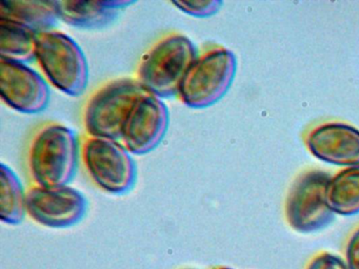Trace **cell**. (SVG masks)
<instances>
[{
  "instance_id": "3",
  "label": "cell",
  "mask_w": 359,
  "mask_h": 269,
  "mask_svg": "<svg viewBox=\"0 0 359 269\" xmlns=\"http://www.w3.org/2000/svg\"><path fill=\"white\" fill-rule=\"evenodd\" d=\"M148 90L135 78L110 80L91 92L81 119L86 134L121 141L123 126L134 103Z\"/></svg>"
},
{
  "instance_id": "2",
  "label": "cell",
  "mask_w": 359,
  "mask_h": 269,
  "mask_svg": "<svg viewBox=\"0 0 359 269\" xmlns=\"http://www.w3.org/2000/svg\"><path fill=\"white\" fill-rule=\"evenodd\" d=\"M198 54L192 40L184 34H165L140 57L134 78L158 98L178 96L182 81Z\"/></svg>"
},
{
  "instance_id": "4",
  "label": "cell",
  "mask_w": 359,
  "mask_h": 269,
  "mask_svg": "<svg viewBox=\"0 0 359 269\" xmlns=\"http://www.w3.org/2000/svg\"><path fill=\"white\" fill-rule=\"evenodd\" d=\"M35 61L46 80L71 97L83 94L89 82V67L81 46L58 29L36 35Z\"/></svg>"
},
{
  "instance_id": "11",
  "label": "cell",
  "mask_w": 359,
  "mask_h": 269,
  "mask_svg": "<svg viewBox=\"0 0 359 269\" xmlns=\"http://www.w3.org/2000/svg\"><path fill=\"white\" fill-rule=\"evenodd\" d=\"M306 149L316 159L333 165L359 164V130L344 122H325L309 130Z\"/></svg>"
},
{
  "instance_id": "10",
  "label": "cell",
  "mask_w": 359,
  "mask_h": 269,
  "mask_svg": "<svg viewBox=\"0 0 359 269\" xmlns=\"http://www.w3.org/2000/svg\"><path fill=\"white\" fill-rule=\"evenodd\" d=\"M0 96L14 111L32 115L47 109L50 90L47 81L27 63L0 58Z\"/></svg>"
},
{
  "instance_id": "18",
  "label": "cell",
  "mask_w": 359,
  "mask_h": 269,
  "mask_svg": "<svg viewBox=\"0 0 359 269\" xmlns=\"http://www.w3.org/2000/svg\"><path fill=\"white\" fill-rule=\"evenodd\" d=\"M306 269H348L339 256L330 252H321L311 260Z\"/></svg>"
},
{
  "instance_id": "15",
  "label": "cell",
  "mask_w": 359,
  "mask_h": 269,
  "mask_svg": "<svg viewBox=\"0 0 359 269\" xmlns=\"http://www.w3.org/2000/svg\"><path fill=\"white\" fill-rule=\"evenodd\" d=\"M36 35L24 25L0 19V58L22 63L35 60Z\"/></svg>"
},
{
  "instance_id": "6",
  "label": "cell",
  "mask_w": 359,
  "mask_h": 269,
  "mask_svg": "<svg viewBox=\"0 0 359 269\" xmlns=\"http://www.w3.org/2000/svg\"><path fill=\"white\" fill-rule=\"evenodd\" d=\"M81 156L86 172L102 191L123 195L134 186L135 163L121 141L85 134Z\"/></svg>"
},
{
  "instance_id": "7",
  "label": "cell",
  "mask_w": 359,
  "mask_h": 269,
  "mask_svg": "<svg viewBox=\"0 0 359 269\" xmlns=\"http://www.w3.org/2000/svg\"><path fill=\"white\" fill-rule=\"evenodd\" d=\"M331 174L311 170L300 174L292 183L285 204V220L300 233H314L329 226L335 214L325 199Z\"/></svg>"
},
{
  "instance_id": "9",
  "label": "cell",
  "mask_w": 359,
  "mask_h": 269,
  "mask_svg": "<svg viewBox=\"0 0 359 269\" xmlns=\"http://www.w3.org/2000/svg\"><path fill=\"white\" fill-rule=\"evenodd\" d=\"M169 126V111L163 100L147 92L134 103L123 126L121 142L134 155L158 146Z\"/></svg>"
},
{
  "instance_id": "17",
  "label": "cell",
  "mask_w": 359,
  "mask_h": 269,
  "mask_svg": "<svg viewBox=\"0 0 359 269\" xmlns=\"http://www.w3.org/2000/svg\"><path fill=\"white\" fill-rule=\"evenodd\" d=\"M175 8L184 12V14L197 18H208L214 16L219 12L222 1L218 0H186V1H172Z\"/></svg>"
},
{
  "instance_id": "20",
  "label": "cell",
  "mask_w": 359,
  "mask_h": 269,
  "mask_svg": "<svg viewBox=\"0 0 359 269\" xmlns=\"http://www.w3.org/2000/svg\"><path fill=\"white\" fill-rule=\"evenodd\" d=\"M217 269H233V268H230V267H219V268H217Z\"/></svg>"
},
{
  "instance_id": "8",
  "label": "cell",
  "mask_w": 359,
  "mask_h": 269,
  "mask_svg": "<svg viewBox=\"0 0 359 269\" xmlns=\"http://www.w3.org/2000/svg\"><path fill=\"white\" fill-rule=\"evenodd\" d=\"M87 212V200L76 188L64 185H33L27 191V214L39 224L66 228L79 223Z\"/></svg>"
},
{
  "instance_id": "14",
  "label": "cell",
  "mask_w": 359,
  "mask_h": 269,
  "mask_svg": "<svg viewBox=\"0 0 359 269\" xmlns=\"http://www.w3.org/2000/svg\"><path fill=\"white\" fill-rule=\"evenodd\" d=\"M325 199L335 214L348 216L359 214V164L342 168L331 176Z\"/></svg>"
},
{
  "instance_id": "13",
  "label": "cell",
  "mask_w": 359,
  "mask_h": 269,
  "mask_svg": "<svg viewBox=\"0 0 359 269\" xmlns=\"http://www.w3.org/2000/svg\"><path fill=\"white\" fill-rule=\"evenodd\" d=\"M0 19L24 25L36 34L55 29L60 20L56 1L43 0H1Z\"/></svg>"
},
{
  "instance_id": "19",
  "label": "cell",
  "mask_w": 359,
  "mask_h": 269,
  "mask_svg": "<svg viewBox=\"0 0 359 269\" xmlns=\"http://www.w3.org/2000/svg\"><path fill=\"white\" fill-rule=\"evenodd\" d=\"M346 263L348 269H359V227L352 233L346 244Z\"/></svg>"
},
{
  "instance_id": "1",
  "label": "cell",
  "mask_w": 359,
  "mask_h": 269,
  "mask_svg": "<svg viewBox=\"0 0 359 269\" xmlns=\"http://www.w3.org/2000/svg\"><path fill=\"white\" fill-rule=\"evenodd\" d=\"M79 151L74 130L60 122L41 124L31 136L26 151L27 170L33 184L68 185L74 176Z\"/></svg>"
},
{
  "instance_id": "12",
  "label": "cell",
  "mask_w": 359,
  "mask_h": 269,
  "mask_svg": "<svg viewBox=\"0 0 359 269\" xmlns=\"http://www.w3.org/2000/svg\"><path fill=\"white\" fill-rule=\"evenodd\" d=\"M135 1L131 0H104V1H81L66 0L56 1L58 18L77 29H102L111 25L123 8Z\"/></svg>"
},
{
  "instance_id": "5",
  "label": "cell",
  "mask_w": 359,
  "mask_h": 269,
  "mask_svg": "<svg viewBox=\"0 0 359 269\" xmlns=\"http://www.w3.org/2000/svg\"><path fill=\"white\" fill-rule=\"evenodd\" d=\"M236 71L237 58L232 50L224 46H209L189 69L178 98L191 109H207L228 92Z\"/></svg>"
},
{
  "instance_id": "16",
  "label": "cell",
  "mask_w": 359,
  "mask_h": 269,
  "mask_svg": "<svg viewBox=\"0 0 359 269\" xmlns=\"http://www.w3.org/2000/svg\"><path fill=\"white\" fill-rule=\"evenodd\" d=\"M27 214V193L10 166L0 165V216L4 223L18 225Z\"/></svg>"
}]
</instances>
